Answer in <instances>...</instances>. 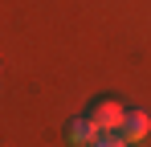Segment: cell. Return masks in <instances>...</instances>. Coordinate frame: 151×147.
<instances>
[{
    "label": "cell",
    "mask_w": 151,
    "mask_h": 147,
    "mask_svg": "<svg viewBox=\"0 0 151 147\" xmlns=\"http://www.w3.org/2000/svg\"><path fill=\"white\" fill-rule=\"evenodd\" d=\"M90 119L98 122L102 135H123V122H127V106L119 102V98H102V102H94V110H90Z\"/></svg>",
    "instance_id": "1"
},
{
    "label": "cell",
    "mask_w": 151,
    "mask_h": 147,
    "mask_svg": "<svg viewBox=\"0 0 151 147\" xmlns=\"http://www.w3.org/2000/svg\"><path fill=\"white\" fill-rule=\"evenodd\" d=\"M151 135V119L143 110H127V122H123V143H147Z\"/></svg>",
    "instance_id": "2"
},
{
    "label": "cell",
    "mask_w": 151,
    "mask_h": 147,
    "mask_svg": "<svg viewBox=\"0 0 151 147\" xmlns=\"http://www.w3.org/2000/svg\"><path fill=\"white\" fill-rule=\"evenodd\" d=\"M65 139H70V143H78V147H86V143H98L102 131H98V122L86 115V119H74L70 127H65Z\"/></svg>",
    "instance_id": "3"
}]
</instances>
